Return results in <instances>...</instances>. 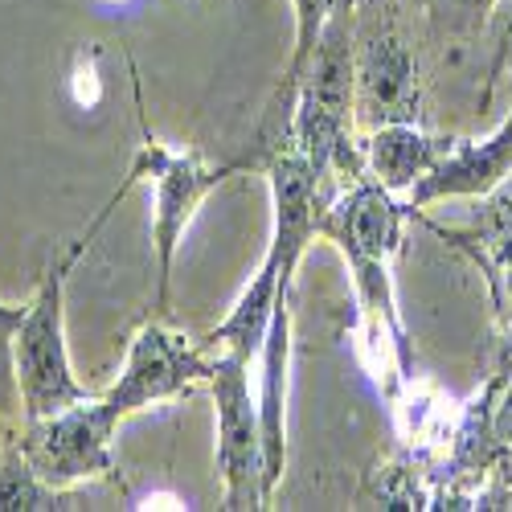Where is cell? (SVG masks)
Wrapping results in <instances>:
<instances>
[{
  "label": "cell",
  "instance_id": "1",
  "mask_svg": "<svg viewBox=\"0 0 512 512\" xmlns=\"http://www.w3.org/2000/svg\"><path fill=\"white\" fill-rule=\"evenodd\" d=\"M136 181L127 177L111 201L99 209V218L87 226V234L74 238L62 259L41 275V287L37 295L25 304L21 312V324L13 328V381H17V402H21V414L25 418H50L74 402H87L95 398L82 381L74 377V365H70V349H66V279L70 271L78 267V259L91 250L99 226L107 222L111 205L132 189Z\"/></svg>",
  "mask_w": 512,
  "mask_h": 512
},
{
  "label": "cell",
  "instance_id": "2",
  "mask_svg": "<svg viewBox=\"0 0 512 512\" xmlns=\"http://www.w3.org/2000/svg\"><path fill=\"white\" fill-rule=\"evenodd\" d=\"M422 70L406 0H357L353 9V119L357 132L418 123Z\"/></svg>",
  "mask_w": 512,
  "mask_h": 512
},
{
  "label": "cell",
  "instance_id": "3",
  "mask_svg": "<svg viewBox=\"0 0 512 512\" xmlns=\"http://www.w3.org/2000/svg\"><path fill=\"white\" fill-rule=\"evenodd\" d=\"M213 406H218V472L226 484L230 512L271 504L267 492V447H263V414L259 390L250 386V361L238 353L213 357L209 373Z\"/></svg>",
  "mask_w": 512,
  "mask_h": 512
},
{
  "label": "cell",
  "instance_id": "4",
  "mask_svg": "<svg viewBox=\"0 0 512 512\" xmlns=\"http://www.w3.org/2000/svg\"><path fill=\"white\" fill-rule=\"evenodd\" d=\"M144 123V115H140ZM242 164H205L193 152H168L160 140H152L144 123V144L132 164V181L152 177L156 181V213H152V254H156V312H168V283H173L177 246L193 222L197 205L218 189L226 177H234Z\"/></svg>",
  "mask_w": 512,
  "mask_h": 512
},
{
  "label": "cell",
  "instance_id": "5",
  "mask_svg": "<svg viewBox=\"0 0 512 512\" xmlns=\"http://www.w3.org/2000/svg\"><path fill=\"white\" fill-rule=\"evenodd\" d=\"M115 410L103 398L74 402L50 418H25L21 455L50 488L70 492L74 484L103 480L115 472L111 435H115Z\"/></svg>",
  "mask_w": 512,
  "mask_h": 512
},
{
  "label": "cell",
  "instance_id": "6",
  "mask_svg": "<svg viewBox=\"0 0 512 512\" xmlns=\"http://www.w3.org/2000/svg\"><path fill=\"white\" fill-rule=\"evenodd\" d=\"M209 373H213V357H205V345H189L181 332L152 320L136 332L127 361H123V373L103 394V402L123 422L140 414L144 406L189 394L197 381H209Z\"/></svg>",
  "mask_w": 512,
  "mask_h": 512
},
{
  "label": "cell",
  "instance_id": "7",
  "mask_svg": "<svg viewBox=\"0 0 512 512\" xmlns=\"http://www.w3.org/2000/svg\"><path fill=\"white\" fill-rule=\"evenodd\" d=\"M508 173H512V111L504 115V123L492 136L455 140L447 148V156L406 193V209L414 213V209H426L435 201H451V197H484Z\"/></svg>",
  "mask_w": 512,
  "mask_h": 512
},
{
  "label": "cell",
  "instance_id": "8",
  "mask_svg": "<svg viewBox=\"0 0 512 512\" xmlns=\"http://www.w3.org/2000/svg\"><path fill=\"white\" fill-rule=\"evenodd\" d=\"M431 230L447 238L451 246L467 250L484 267L492 295H496V308L512 324V173L492 193L480 197L467 230H447V226H431Z\"/></svg>",
  "mask_w": 512,
  "mask_h": 512
},
{
  "label": "cell",
  "instance_id": "9",
  "mask_svg": "<svg viewBox=\"0 0 512 512\" xmlns=\"http://www.w3.org/2000/svg\"><path fill=\"white\" fill-rule=\"evenodd\" d=\"M455 140L431 136L422 123H381L373 132H365L361 152L365 168L377 185H386L394 197H406L431 168L447 156Z\"/></svg>",
  "mask_w": 512,
  "mask_h": 512
},
{
  "label": "cell",
  "instance_id": "10",
  "mask_svg": "<svg viewBox=\"0 0 512 512\" xmlns=\"http://www.w3.org/2000/svg\"><path fill=\"white\" fill-rule=\"evenodd\" d=\"M279 263H283V254L271 246L259 275H254L250 287L238 295V304L230 308V316L201 340L205 349L238 353L246 361L263 353V340H267V328H271V316H275V295H279V271H283Z\"/></svg>",
  "mask_w": 512,
  "mask_h": 512
},
{
  "label": "cell",
  "instance_id": "11",
  "mask_svg": "<svg viewBox=\"0 0 512 512\" xmlns=\"http://www.w3.org/2000/svg\"><path fill=\"white\" fill-rule=\"evenodd\" d=\"M74 492L50 488L41 480L21 447H9L0 459V512H41V508H74Z\"/></svg>",
  "mask_w": 512,
  "mask_h": 512
},
{
  "label": "cell",
  "instance_id": "12",
  "mask_svg": "<svg viewBox=\"0 0 512 512\" xmlns=\"http://www.w3.org/2000/svg\"><path fill=\"white\" fill-rule=\"evenodd\" d=\"M291 5H295V50H291V62H287V74H283L279 95L291 91V82L300 78L304 62H308L312 50H316V41H320V33H324L332 9L345 5V0H291Z\"/></svg>",
  "mask_w": 512,
  "mask_h": 512
},
{
  "label": "cell",
  "instance_id": "13",
  "mask_svg": "<svg viewBox=\"0 0 512 512\" xmlns=\"http://www.w3.org/2000/svg\"><path fill=\"white\" fill-rule=\"evenodd\" d=\"M492 431H496V443H500V455H504V480H512V373L504 381V394L496 398V410H492Z\"/></svg>",
  "mask_w": 512,
  "mask_h": 512
},
{
  "label": "cell",
  "instance_id": "14",
  "mask_svg": "<svg viewBox=\"0 0 512 512\" xmlns=\"http://www.w3.org/2000/svg\"><path fill=\"white\" fill-rule=\"evenodd\" d=\"M431 5H435V0H431ZM451 5H459V9H467V13H488L496 0H451Z\"/></svg>",
  "mask_w": 512,
  "mask_h": 512
}]
</instances>
